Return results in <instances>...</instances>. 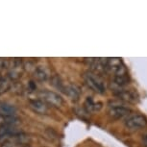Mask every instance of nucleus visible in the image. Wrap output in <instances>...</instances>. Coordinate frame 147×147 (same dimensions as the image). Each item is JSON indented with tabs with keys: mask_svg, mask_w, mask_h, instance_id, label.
Here are the masks:
<instances>
[{
	"mask_svg": "<svg viewBox=\"0 0 147 147\" xmlns=\"http://www.w3.org/2000/svg\"><path fill=\"white\" fill-rule=\"evenodd\" d=\"M83 78H84L86 85L92 90L101 94L106 91V88H105L103 80L100 78V76L97 75L94 72L92 71L85 72L84 75H83Z\"/></svg>",
	"mask_w": 147,
	"mask_h": 147,
	"instance_id": "obj_1",
	"label": "nucleus"
},
{
	"mask_svg": "<svg viewBox=\"0 0 147 147\" xmlns=\"http://www.w3.org/2000/svg\"><path fill=\"white\" fill-rule=\"evenodd\" d=\"M38 97H40V100L44 101L47 105H50V106L59 108L63 106V97L60 95L59 93H56L54 91L51 90H41L38 92Z\"/></svg>",
	"mask_w": 147,
	"mask_h": 147,
	"instance_id": "obj_2",
	"label": "nucleus"
},
{
	"mask_svg": "<svg viewBox=\"0 0 147 147\" xmlns=\"http://www.w3.org/2000/svg\"><path fill=\"white\" fill-rule=\"evenodd\" d=\"M0 143H16L23 144V145H29L31 143V137L25 133H19L16 135H9L0 138Z\"/></svg>",
	"mask_w": 147,
	"mask_h": 147,
	"instance_id": "obj_3",
	"label": "nucleus"
},
{
	"mask_svg": "<svg viewBox=\"0 0 147 147\" xmlns=\"http://www.w3.org/2000/svg\"><path fill=\"white\" fill-rule=\"evenodd\" d=\"M125 125L129 129H140L147 126V118L141 115H130L125 121Z\"/></svg>",
	"mask_w": 147,
	"mask_h": 147,
	"instance_id": "obj_4",
	"label": "nucleus"
},
{
	"mask_svg": "<svg viewBox=\"0 0 147 147\" xmlns=\"http://www.w3.org/2000/svg\"><path fill=\"white\" fill-rule=\"evenodd\" d=\"M131 109L128 107L124 106L123 104L119 105V106L112 107L109 111V115L113 119H122L126 116H128L131 113Z\"/></svg>",
	"mask_w": 147,
	"mask_h": 147,
	"instance_id": "obj_5",
	"label": "nucleus"
},
{
	"mask_svg": "<svg viewBox=\"0 0 147 147\" xmlns=\"http://www.w3.org/2000/svg\"><path fill=\"white\" fill-rule=\"evenodd\" d=\"M29 106L38 115H46L48 112V105L40 99H31L29 101Z\"/></svg>",
	"mask_w": 147,
	"mask_h": 147,
	"instance_id": "obj_6",
	"label": "nucleus"
},
{
	"mask_svg": "<svg viewBox=\"0 0 147 147\" xmlns=\"http://www.w3.org/2000/svg\"><path fill=\"white\" fill-rule=\"evenodd\" d=\"M115 93L119 99H121V100H123V101L130 102V103H135V102H137L138 96L135 91H133V90H117Z\"/></svg>",
	"mask_w": 147,
	"mask_h": 147,
	"instance_id": "obj_7",
	"label": "nucleus"
},
{
	"mask_svg": "<svg viewBox=\"0 0 147 147\" xmlns=\"http://www.w3.org/2000/svg\"><path fill=\"white\" fill-rule=\"evenodd\" d=\"M21 123L16 115H0V127L1 126H18Z\"/></svg>",
	"mask_w": 147,
	"mask_h": 147,
	"instance_id": "obj_8",
	"label": "nucleus"
},
{
	"mask_svg": "<svg viewBox=\"0 0 147 147\" xmlns=\"http://www.w3.org/2000/svg\"><path fill=\"white\" fill-rule=\"evenodd\" d=\"M65 93L67 94V95L70 97L71 100L77 101V100H79L80 96H81V90H80V88L76 85H68L65 87Z\"/></svg>",
	"mask_w": 147,
	"mask_h": 147,
	"instance_id": "obj_9",
	"label": "nucleus"
},
{
	"mask_svg": "<svg viewBox=\"0 0 147 147\" xmlns=\"http://www.w3.org/2000/svg\"><path fill=\"white\" fill-rule=\"evenodd\" d=\"M16 106L7 102H0V115H16Z\"/></svg>",
	"mask_w": 147,
	"mask_h": 147,
	"instance_id": "obj_10",
	"label": "nucleus"
},
{
	"mask_svg": "<svg viewBox=\"0 0 147 147\" xmlns=\"http://www.w3.org/2000/svg\"><path fill=\"white\" fill-rule=\"evenodd\" d=\"M22 133L21 129L18 128V126H1L0 127V138L5 137L9 135H16Z\"/></svg>",
	"mask_w": 147,
	"mask_h": 147,
	"instance_id": "obj_11",
	"label": "nucleus"
},
{
	"mask_svg": "<svg viewBox=\"0 0 147 147\" xmlns=\"http://www.w3.org/2000/svg\"><path fill=\"white\" fill-rule=\"evenodd\" d=\"M34 77L38 81L40 82H43V81H46L47 80V73L45 71L43 70L41 67H37L34 70Z\"/></svg>",
	"mask_w": 147,
	"mask_h": 147,
	"instance_id": "obj_12",
	"label": "nucleus"
},
{
	"mask_svg": "<svg viewBox=\"0 0 147 147\" xmlns=\"http://www.w3.org/2000/svg\"><path fill=\"white\" fill-rule=\"evenodd\" d=\"M11 88V83L8 79L2 78L0 80V95L8 91Z\"/></svg>",
	"mask_w": 147,
	"mask_h": 147,
	"instance_id": "obj_13",
	"label": "nucleus"
},
{
	"mask_svg": "<svg viewBox=\"0 0 147 147\" xmlns=\"http://www.w3.org/2000/svg\"><path fill=\"white\" fill-rule=\"evenodd\" d=\"M113 82H115V85L119 86V87H123V86L128 84L129 78L128 76H115Z\"/></svg>",
	"mask_w": 147,
	"mask_h": 147,
	"instance_id": "obj_14",
	"label": "nucleus"
},
{
	"mask_svg": "<svg viewBox=\"0 0 147 147\" xmlns=\"http://www.w3.org/2000/svg\"><path fill=\"white\" fill-rule=\"evenodd\" d=\"M51 82H52V85H53L55 88H57L58 90H62V91H63V92H65V87L63 86L62 80L60 79L59 76H54L53 78H52Z\"/></svg>",
	"mask_w": 147,
	"mask_h": 147,
	"instance_id": "obj_15",
	"label": "nucleus"
},
{
	"mask_svg": "<svg viewBox=\"0 0 147 147\" xmlns=\"http://www.w3.org/2000/svg\"><path fill=\"white\" fill-rule=\"evenodd\" d=\"M94 104L95 103L93 102L92 98H91V97H88L87 100H86V102H85V108L88 111V112H90V111H93Z\"/></svg>",
	"mask_w": 147,
	"mask_h": 147,
	"instance_id": "obj_16",
	"label": "nucleus"
},
{
	"mask_svg": "<svg viewBox=\"0 0 147 147\" xmlns=\"http://www.w3.org/2000/svg\"><path fill=\"white\" fill-rule=\"evenodd\" d=\"M28 87L30 88V90H32V91L37 90V86H36V83L34 81H30L28 83Z\"/></svg>",
	"mask_w": 147,
	"mask_h": 147,
	"instance_id": "obj_17",
	"label": "nucleus"
},
{
	"mask_svg": "<svg viewBox=\"0 0 147 147\" xmlns=\"http://www.w3.org/2000/svg\"><path fill=\"white\" fill-rule=\"evenodd\" d=\"M101 109H102V103L98 102V103L94 104V109H93V111H100Z\"/></svg>",
	"mask_w": 147,
	"mask_h": 147,
	"instance_id": "obj_18",
	"label": "nucleus"
},
{
	"mask_svg": "<svg viewBox=\"0 0 147 147\" xmlns=\"http://www.w3.org/2000/svg\"><path fill=\"white\" fill-rule=\"evenodd\" d=\"M142 141H143V145L145 146V147H147V135H145V136L143 137Z\"/></svg>",
	"mask_w": 147,
	"mask_h": 147,
	"instance_id": "obj_19",
	"label": "nucleus"
},
{
	"mask_svg": "<svg viewBox=\"0 0 147 147\" xmlns=\"http://www.w3.org/2000/svg\"><path fill=\"white\" fill-rule=\"evenodd\" d=\"M1 79H2V75L0 74V80H1Z\"/></svg>",
	"mask_w": 147,
	"mask_h": 147,
	"instance_id": "obj_20",
	"label": "nucleus"
}]
</instances>
